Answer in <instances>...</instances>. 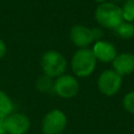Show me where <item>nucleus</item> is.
I'll return each mask as SVG.
<instances>
[{"mask_svg": "<svg viewBox=\"0 0 134 134\" xmlns=\"http://www.w3.org/2000/svg\"><path fill=\"white\" fill-rule=\"evenodd\" d=\"M95 20L105 28L115 29L124 22L121 8L111 2H103L95 9Z\"/></svg>", "mask_w": 134, "mask_h": 134, "instance_id": "f257e3e1", "label": "nucleus"}, {"mask_svg": "<svg viewBox=\"0 0 134 134\" xmlns=\"http://www.w3.org/2000/svg\"><path fill=\"white\" fill-rule=\"evenodd\" d=\"M96 65V58L89 48H80L72 57L71 68L75 75L80 77H85L90 75Z\"/></svg>", "mask_w": 134, "mask_h": 134, "instance_id": "f03ea898", "label": "nucleus"}, {"mask_svg": "<svg viewBox=\"0 0 134 134\" xmlns=\"http://www.w3.org/2000/svg\"><path fill=\"white\" fill-rule=\"evenodd\" d=\"M41 66L44 74L52 79L59 77L65 72L67 62L63 54H61L60 52L55 50H48L42 55Z\"/></svg>", "mask_w": 134, "mask_h": 134, "instance_id": "7ed1b4c3", "label": "nucleus"}, {"mask_svg": "<svg viewBox=\"0 0 134 134\" xmlns=\"http://www.w3.org/2000/svg\"><path fill=\"white\" fill-rule=\"evenodd\" d=\"M122 84L121 75L116 71L108 69L103 71L97 79V88L106 96H112L116 94Z\"/></svg>", "mask_w": 134, "mask_h": 134, "instance_id": "20e7f679", "label": "nucleus"}, {"mask_svg": "<svg viewBox=\"0 0 134 134\" xmlns=\"http://www.w3.org/2000/svg\"><path fill=\"white\" fill-rule=\"evenodd\" d=\"M66 124L67 118L63 111L54 109L44 116L42 120V131L44 134H61Z\"/></svg>", "mask_w": 134, "mask_h": 134, "instance_id": "39448f33", "label": "nucleus"}, {"mask_svg": "<svg viewBox=\"0 0 134 134\" xmlns=\"http://www.w3.org/2000/svg\"><path fill=\"white\" fill-rule=\"evenodd\" d=\"M55 93L63 98H71L79 92L80 85L77 80L69 74H62L53 83Z\"/></svg>", "mask_w": 134, "mask_h": 134, "instance_id": "423d86ee", "label": "nucleus"}, {"mask_svg": "<svg viewBox=\"0 0 134 134\" xmlns=\"http://www.w3.org/2000/svg\"><path fill=\"white\" fill-rule=\"evenodd\" d=\"M3 124L8 134H24L30 128L29 118L22 113H10L3 118Z\"/></svg>", "mask_w": 134, "mask_h": 134, "instance_id": "0eeeda50", "label": "nucleus"}, {"mask_svg": "<svg viewBox=\"0 0 134 134\" xmlns=\"http://www.w3.org/2000/svg\"><path fill=\"white\" fill-rule=\"evenodd\" d=\"M70 40L79 48H87L93 42L92 30L84 25H74L70 29Z\"/></svg>", "mask_w": 134, "mask_h": 134, "instance_id": "6e6552de", "label": "nucleus"}, {"mask_svg": "<svg viewBox=\"0 0 134 134\" xmlns=\"http://www.w3.org/2000/svg\"><path fill=\"white\" fill-rule=\"evenodd\" d=\"M96 60H99L103 63L112 62L117 55L114 45L107 41H97L92 49Z\"/></svg>", "mask_w": 134, "mask_h": 134, "instance_id": "1a4fd4ad", "label": "nucleus"}, {"mask_svg": "<svg viewBox=\"0 0 134 134\" xmlns=\"http://www.w3.org/2000/svg\"><path fill=\"white\" fill-rule=\"evenodd\" d=\"M113 62V69L119 75L130 74L134 71V54L124 52L115 57Z\"/></svg>", "mask_w": 134, "mask_h": 134, "instance_id": "9d476101", "label": "nucleus"}, {"mask_svg": "<svg viewBox=\"0 0 134 134\" xmlns=\"http://www.w3.org/2000/svg\"><path fill=\"white\" fill-rule=\"evenodd\" d=\"M13 109L14 106L12 99L5 92L0 90V118L3 119L8 116L13 112Z\"/></svg>", "mask_w": 134, "mask_h": 134, "instance_id": "9b49d317", "label": "nucleus"}, {"mask_svg": "<svg viewBox=\"0 0 134 134\" xmlns=\"http://www.w3.org/2000/svg\"><path fill=\"white\" fill-rule=\"evenodd\" d=\"M115 31L117 36L122 39H131L134 37V25L131 22H121L116 28Z\"/></svg>", "mask_w": 134, "mask_h": 134, "instance_id": "f8f14e48", "label": "nucleus"}, {"mask_svg": "<svg viewBox=\"0 0 134 134\" xmlns=\"http://www.w3.org/2000/svg\"><path fill=\"white\" fill-rule=\"evenodd\" d=\"M36 88L41 92H47L53 88V81L46 74L39 76L36 81Z\"/></svg>", "mask_w": 134, "mask_h": 134, "instance_id": "ddd939ff", "label": "nucleus"}, {"mask_svg": "<svg viewBox=\"0 0 134 134\" xmlns=\"http://www.w3.org/2000/svg\"><path fill=\"white\" fill-rule=\"evenodd\" d=\"M122 18L127 22L134 21V0H127L121 8Z\"/></svg>", "mask_w": 134, "mask_h": 134, "instance_id": "4468645a", "label": "nucleus"}, {"mask_svg": "<svg viewBox=\"0 0 134 134\" xmlns=\"http://www.w3.org/2000/svg\"><path fill=\"white\" fill-rule=\"evenodd\" d=\"M122 105L126 111L131 114H134V91H131L124 96Z\"/></svg>", "mask_w": 134, "mask_h": 134, "instance_id": "2eb2a0df", "label": "nucleus"}, {"mask_svg": "<svg viewBox=\"0 0 134 134\" xmlns=\"http://www.w3.org/2000/svg\"><path fill=\"white\" fill-rule=\"evenodd\" d=\"M91 30H92V35H93V39L94 40H99L104 35L100 28H93Z\"/></svg>", "mask_w": 134, "mask_h": 134, "instance_id": "dca6fc26", "label": "nucleus"}, {"mask_svg": "<svg viewBox=\"0 0 134 134\" xmlns=\"http://www.w3.org/2000/svg\"><path fill=\"white\" fill-rule=\"evenodd\" d=\"M5 52H6V45H5L4 41H2L0 39V59H2L5 55Z\"/></svg>", "mask_w": 134, "mask_h": 134, "instance_id": "f3484780", "label": "nucleus"}, {"mask_svg": "<svg viewBox=\"0 0 134 134\" xmlns=\"http://www.w3.org/2000/svg\"><path fill=\"white\" fill-rule=\"evenodd\" d=\"M0 134H6L5 128H4V124H3V119L0 118Z\"/></svg>", "mask_w": 134, "mask_h": 134, "instance_id": "a211bd4d", "label": "nucleus"}, {"mask_svg": "<svg viewBox=\"0 0 134 134\" xmlns=\"http://www.w3.org/2000/svg\"><path fill=\"white\" fill-rule=\"evenodd\" d=\"M96 2H99V3H103V2H105V0H95Z\"/></svg>", "mask_w": 134, "mask_h": 134, "instance_id": "6ab92c4d", "label": "nucleus"}]
</instances>
